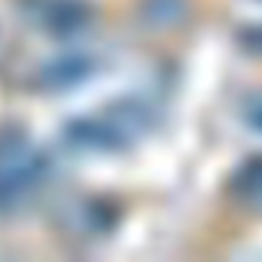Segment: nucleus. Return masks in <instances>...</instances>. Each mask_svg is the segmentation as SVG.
Returning <instances> with one entry per match:
<instances>
[{
    "instance_id": "3",
    "label": "nucleus",
    "mask_w": 262,
    "mask_h": 262,
    "mask_svg": "<svg viewBox=\"0 0 262 262\" xmlns=\"http://www.w3.org/2000/svg\"><path fill=\"white\" fill-rule=\"evenodd\" d=\"M13 10L31 31L56 40L80 37L96 22V10L86 0H13Z\"/></svg>"
},
{
    "instance_id": "2",
    "label": "nucleus",
    "mask_w": 262,
    "mask_h": 262,
    "mask_svg": "<svg viewBox=\"0 0 262 262\" xmlns=\"http://www.w3.org/2000/svg\"><path fill=\"white\" fill-rule=\"evenodd\" d=\"M151 126V111L136 99H120L96 114L74 117L65 126V142L77 151H120L129 148Z\"/></svg>"
},
{
    "instance_id": "1",
    "label": "nucleus",
    "mask_w": 262,
    "mask_h": 262,
    "mask_svg": "<svg viewBox=\"0 0 262 262\" xmlns=\"http://www.w3.org/2000/svg\"><path fill=\"white\" fill-rule=\"evenodd\" d=\"M47 158L22 123H0V216L22 213L47 179Z\"/></svg>"
},
{
    "instance_id": "8",
    "label": "nucleus",
    "mask_w": 262,
    "mask_h": 262,
    "mask_svg": "<svg viewBox=\"0 0 262 262\" xmlns=\"http://www.w3.org/2000/svg\"><path fill=\"white\" fill-rule=\"evenodd\" d=\"M247 123L262 133V96H256V99L247 102Z\"/></svg>"
},
{
    "instance_id": "9",
    "label": "nucleus",
    "mask_w": 262,
    "mask_h": 262,
    "mask_svg": "<svg viewBox=\"0 0 262 262\" xmlns=\"http://www.w3.org/2000/svg\"><path fill=\"white\" fill-rule=\"evenodd\" d=\"M7 50H10V40H7V34H4V28H0V62L7 59Z\"/></svg>"
},
{
    "instance_id": "4",
    "label": "nucleus",
    "mask_w": 262,
    "mask_h": 262,
    "mask_svg": "<svg viewBox=\"0 0 262 262\" xmlns=\"http://www.w3.org/2000/svg\"><path fill=\"white\" fill-rule=\"evenodd\" d=\"M53 219H56V228L71 241H99V237L114 231L117 210L105 198L71 194L56 207Z\"/></svg>"
},
{
    "instance_id": "6",
    "label": "nucleus",
    "mask_w": 262,
    "mask_h": 262,
    "mask_svg": "<svg viewBox=\"0 0 262 262\" xmlns=\"http://www.w3.org/2000/svg\"><path fill=\"white\" fill-rule=\"evenodd\" d=\"M228 188H231V194H234L244 207L262 213V158H253V161L241 164V167L234 170Z\"/></svg>"
},
{
    "instance_id": "7",
    "label": "nucleus",
    "mask_w": 262,
    "mask_h": 262,
    "mask_svg": "<svg viewBox=\"0 0 262 262\" xmlns=\"http://www.w3.org/2000/svg\"><path fill=\"white\" fill-rule=\"evenodd\" d=\"M142 22L151 28H176L188 16L185 0H142Z\"/></svg>"
},
{
    "instance_id": "5",
    "label": "nucleus",
    "mask_w": 262,
    "mask_h": 262,
    "mask_svg": "<svg viewBox=\"0 0 262 262\" xmlns=\"http://www.w3.org/2000/svg\"><path fill=\"white\" fill-rule=\"evenodd\" d=\"M96 71H99V62L93 56H86V53H62V56L47 59L37 68L34 83L43 93H68V90L86 83Z\"/></svg>"
}]
</instances>
